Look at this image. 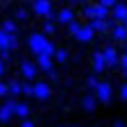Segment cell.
Instances as JSON below:
<instances>
[{
	"label": "cell",
	"instance_id": "6da1fadb",
	"mask_svg": "<svg viewBox=\"0 0 127 127\" xmlns=\"http://www.w3.org/2000/svg\"><path fill=\"white\" fill-rule=\"evenodd\" d=\"M27 45H30V50L34 55H50V57H55V52H57V48L45 39V34H32L27 39Z\"/></svg>",
	"mask_w": 127,
	"mask_h": 127
},
{
	"label": "cell",
	"instance_id": "7a4b0ae2",
	"mask_svg": "<svg viewBox=\"0 0 127 127\" xmlns=\"http://www.w3.org/2000/svg\"><path fill=\"white\" fill-rule=\"evenodd\" d=\"M34 11L39 16H45V21H52V7H50V0H34L32 2Z\"/></svg>",
	"mask_w": 127,
	"mask_h": 127
},
{
	"label": "cell",
	"instance_id": "3957f363",
	"mask_svg": "<svg viewBox=\"0 0 127 127\" xmlns=\"http://www.w3.org/2000/svg\"><path fill=\"white\" fill-rule=\"evenodd\" d=\"M95 98L100 102H104V104H109L111 102V84L109 82H100L98 89H95Z\"/></svg>",
	"mask_w": 127,
	"mask_h": 127
},
{
	"label": "cell",
	"instance_id": "277c9868",
	"mask_svg": "<svg viewBox=\"0 0 127 127\" xmlns=\"http://www.w3.org/2000/svg\"><path fill=\"white\" fill-rule=\"evenodd\" d=\"M14 109H16V100H7L0 107V123H9L14 116Z\"/></svg>",
	"mask_w": 127,
	"mask_h": 127
},
{
	"label": "cell",
	"instance_id": "5b68a950",
	"mask_svg": "<svg viewBox=\"0 0 127 127\" xmlns=\"http://www.w3.org/2000/svg\"><path fill=\"white\" fill-rule=\"evenodd\" d=\"M102 55H104L107 66H118V64H120V57H118V52H116L114 45H107L104 50H102Z\"/></svg>",
	"mask_w": 127,
	"mask_h": 127
},
{
	"label": "cell",
	"instance_id": "8992f818",
	"mask_svg": "<svg viewBox=\"0 0 127 127\" xmlns=\"http://www.w3.org/2000/svg\"><path fill=\"white\" fill-rule=\"evenodd\" d=\"M91 30L93 32H107L109 27H116V23H111V21H107V18H91Z\"/></svg>",
	"mask_w": 127,
	"mask_h": 127
},
{
	"label": "cell",
	"instance_id": "52a82bcc",
	"mask_svg": "<svg viewBox=\"0 0 127 127\" xmlns=\"http://www.w3.org/2000/svg\"><path fill=\"white\" fill-rule=\"evenodd\" d=\"M34 98L36 100H48L50 98V86H48L45 82H36L34 84Z\"/></svg>",
	"mask_w": 127,
	"mask_h": 127
},
{
	"label": "cell",
	"instance_id": "ba28073f",
	"mask_svg": "<svg viewBox=\"0 0 127 127\" xmlns=\"http://www.w3.org/2000/svg\"><path fill=\"white\" fill-rule=\"evenodd\" d=\"M107 68V61H104V55L100 52V50H95L93 52V70L95 73H102Z\"/></svg>",
	"mask_w": 127,
	"mask_h": 127
},
{
	"label": "cell",
	"instance_id": "9c48e42d",
	"mask_svg": "<svg viewBox=\"0 0 127 127\" xmlns=\"http://www.w3.org/2000/svg\"><path fill=\"white\" fill-rule=\"evenodd\" d=\"M36 66L45 73H50L52 70V57L50 55H36Z\"/></svg>",
	"mask_w": 127,
	"mask_h": 127
},
{
	"label": "cell",
	"instance_id": "30bf717a",
	"mask_svg": "<svg viewBox=\"0 0 127 127\" xmlns=\"http://www.w3.org/2000/svg\"><path fill=\"white\" fill-rule=\"evenodd\" d=\"M127 18V5L125 2H116L114 5V21L116 23H123Z\"/></svg>",
	"mask_w": 127,
	"mask_h": 127
},
{
	"label": "cell",
	"instance_id": "8fae6325",
	"mask_svg": "<svg viewBox=\"0 0 127 127\" xmlns=\"http://www.w3.org/2000/svg\"><path fill=\"white\" fill-rule=\"evenodd\" d=\"M77 41H82V43H89L91 39H93V30H91V25H82V30L77 32V36H75Z\"/></svg>",
	"mask_w": 127,
	"mask_h": 127
},
{
	"label": "cell",
	"instance_id": "7c38bea8",
	"mask_svg": "<svg viewBox=\"0 0 127 127\" xmlns=\"http://www.w3.org/2000/svg\"><path fill=\"white\" fill-rule=\"evenodd\" d=\"M36 70H39V66H34L32 61H23V64H21V73H23L27 79L34 77V75H36Z\"/></svg>",
	"mask_w": 127,
	"mask_h": 127
},
{
	"label": "cell",
	"instance_id": "4fadbf2b",
	"mask_svg": "<svg viewBox=\"0 0 127 127\" xmlns=\"http://www.w3.org/2000/svg\"><path fill=\"white\" fill-rule=\"evenodd\" d=\"M95 102H98V98H95V95H84V98H82V109L84 111H93L95 109Z\"/></svg>",
	"mask_w": 127,
	"mask_h": 127
},
{
	"label": "cell",
	"instance_id": "5bb4252c",
	"mask_svg": "<svg viewBox=\"0 0 127 127\" xmlns=\"http://www.w3.org/2000/svg\"><path fill=\"white\" fill-rule=\"evenodd\" d=\"M57 21H59V23H64V25H68V23H73V21H75V16H73V11H70V9H61V11L57 14Z\"/></svg>",
	"mask_w": 127,
	"mask_h": 127
},
{
	"label": "cell",
	"instance_id": "9a60e30c",
	"mask_svg": "<svg viewBox=\"0 0 127 127\" xmlns=\"http://www.w3.org/2000/svg\"><path fill=\"white\" fill-rule=\"evenodd\" d=\"M114 39L116 41H127V27L123 23H116V27H114Z\"/></svg>",
	"mask_w": 127,
	"mask_h": 127
},
{
	"label": "cell",
	"instance_id": "2e32d148",
	"mask_svg": "<svg viewBox=\"0 0 127 127\" xmlns=\"http://www.w3.org/2000/svg\"><path fill=\"white\" fill-rule=\"evenodd\" d=\"M14 116H18V118H27L30 116V107L27 104H23V102H16V109H14Z\"/></svg>",
	"mask_w": 127,
	"mask_h": 127
},
{
	"label": "cell",
	"instance_id": "e0dca14e",
	"mask_svg": "<svg viewBox=\"0 0 127 127\" xmlns=\"http://www.w3.org/2000/svg\"><path fill=\"white\" fill-rule=\"evenodd\" d=\"M7 86H9V93H11V95H18V93H23V84L18 82V79H11V82H9Z\"/></svg>",
	"mask_w": 127,
	"mask_h": 127
},
{
	"label": "cell",
	"instance_id": "ac0fdd59",
	"mask_svg": "<svg viewBox=\"0 0 127 127\" xmlns=\"http://www.w3.org/2000/svg\"><path fill=\"white\" fill-rule=\"evenodd\" d=\"M109 16V7H104V5H95V18H107Z\"/></svg>",
	"mask_w": 127,
	"mask_h": 127
},
{
	"label": "cell",
	"instance_id": "d6986e66",
	"mask_svg": "<svg viewBox=\"0 0 127 127\" xmlns=\"http://www.w3.org/2000/svg\"><path fill=\"white\" fill-rule=\"evenodd\" d=\"M66 59H68V52L64 50V48H57V52H55V61H57V64H64Z\"/></svg>",
	"mask_w": 127,
	"mask_h": 127
},
{
	"label": "cell",
	"instance_id": "ffe728a7",
	"mask_svg": "<svg viewBox=\"0 0 127 127\" xmlns=\"http://www.w3.org/2000/svg\"><path fill=\"white\" fill-rule=\"evenodd\" d=\"M0 30H5L7 34H16V30H18V27H16V23H14V21H5Z\"/></svg>",
	"mask_w": 127,
	"mask_h": 127
},
{
	"label": "cell",
	"instance_id": "44dd1931",
	"mask_svg": "<svg viewBox=\"0 0 127 127\" xmlns=\"http://www.w3.org/2000/svg\"><path fill=\"white\" fill-rule=\"evenodd\" d=\"M7 45H9V34L5 30H0V50H5ZM7 50H9V48H7Z\"/></svg>",
	"mask_w": 127,
	"mask_h": 127
},
{
	"label": "cell",
	"instance_id": "7402d4cb",
	"mask_svg": "<svg viewBox=\"0 0 127 127\" xmlns=\"http://www.w3.org/2000/svg\"><path fill=\"white\" fill-rule=\"evenodd\" d=\"M79 30H82V25H79V23H75V21L68 23V32H70L73 36H77V32H79Z\"/></svg>",
	"mask_w": 127,
	"mask_h": 127
},
{
	"label": "cell",
	"instance_id": "603a6c76",
	"mask_svg": "<svg viewBox=\"0 0 127 127\" xmlns=\"http://www.w3.org/2000/svg\"><path fill=\"white\" fill-rule=\"evenodd\" d=\"M84 16L86 18H95V5H86L84 7Z\"/></svg>",
	"mask_w": 127,
	"mask_h": 127
},
{
	"label": "cell",
	"instance_id": "cb8c5ba5",
	"mask_svg": "<svg viewBox=\"0 0 127 127\" xmlns=\"http://www.w3.org/2000/svg\"><path fill=\"white\" fill-rule=\"evenodd\" d=\"M57 27H55V23L52 21H45V25H43V34H52Z\"/></svg>",
	"mask_w": 127,
	"mask_h": 127
},
{
	"label": "cell",
	"instance_id": "d4e9b609",
	"mask_svg": "<svg viewBox=\"0 0 127 127\" xmlns=\"http://www.w3.org/2000/svg\"><path fill=\"white\" fill-rule=\"evenodd\" d=\"M9 50H14V48H18V39H16V34H9Z\"/></svg>",
	"mask_w": 127,
	"mask_h": 127
},
{
	"label": "cell",
	"instance_id": "484cf974",
	"mask_svg": "<svg viewBox=\"0 0 127 127\" xmlns=\"http://www.w3.org/2000/svg\"><path fill=\"white\" fill-rule=\"evenodd\" d=\"M86 84H89V89H93V91H95V89H98V84H100V82H98V79H95V77L91 75V77L86 79Z\"/></svg>",
	"mask_w": 127,
	"mask_h": 127
},
{
	"label": "cell",
	"instance_id": "4316f807",
	"mask_svg": "<svg viewBox=\"0 0 127 127\" xmlns=\"http://www.w3.org/2000/svg\"><path fill=\"white\" fill-rule=\"evenodd\" d=\"M23 93L25 95H34V84H23Z\"/></svg>",
	"mask_w": 127,
	"mask_h": 127
},
{
	"label": "cell",
	"instance_id": "83f0119b",
	"mask_svg": "<svg viewBox=\"0 0 127 127\" xmlns=\"http://www.w3.org/2000/svg\"><path fill=\"white\" fill-rule=\"evenodd\" d=\"M98 2H100V5H104V7H114L118 0H98Z\"/></svg>",
	"mask_w": 127,
	"mask_h": 127
},
{
	"label": "cell",
	"instance_id": "f1b7e54d",
	"mask_svg": "<svg viewBox=\"0 0 127 127\" xmlns=\"http://www.w3.org/2000/svg\"><path fill=\"white\" fill-rule=\"evenodd\" d=\"M7 93H9V86L5 82H0V95H7Z\"/></svg>",
	"mask_w": 127,
	"mask_h": 127
},
{
	"label": "cell",
	"instance_id": "f546056e",
	"mask_svg": "<svg viewBox=\"0 0 127 127\" xmlns=\"http://www.w3.org/2000/svg\"><path fill=\"white\" fill-rule=\"evenodd\" d=\"M16 18H21V21L27 18V11H25V9H18V11H16Z\"/></svg>",
	"mask_w": 127,
	"mask_h": 127
},
{
	"label": "cell",
	"instance_id": "4dcf8cb0",
	"mask_svg": "<svg viewBox=\"0 0 127 127\" xmlns=\"http://www.w3.org/2000/svg\"><path fill=\"white\" fill-rule=\"evenodd\" d=\"M0 59H2V61L9 59V50H7V48H5V50H0Z\"/></svg>",
	"mask_w": 127,
	"mask_h": 127
},
{
	"label": "cell",
	"instance_id": "1f68e13d",
	"mask_svg": "<svg viewBox=\"0 0 127 127\" xmlns=\"http://www.w3.org/2000/svg\"><path fill=\"white\" fill-rule=\"evenodd\" d=\"M120 66H123V70H125V68H127V52H125V55H123V57H120Z\"/></svg>",
	"mask_w": 127,
	"mask_h": 127
},
{
	"label": "cell",
	"instance_id": "d6a6232c",
	"mask_svg": "<svg viewBox=\"0 0 127 127\" xmlns=\"http://www.w3.org/2000/svg\"><path fill=\"white\" fill-rule=\"evenodd\" d=\"M120 98L127 100V84H123V89H120Z\"/></svg>",
	"mask_w": 127,
	"mask_h": 127
},
{
	"label": "cell",
	"instance_id": "836d02e7",
	"mask_svg": "<svg viewBox=\"0 0 127 127\" xmlns=\"http://www.w3.org/2000/svg\"><path fill=\"white\" fill-rule=\"evenodd\" d=\"M21 127H34V123H32V120H27V118H25V120L21 123Z\"/></svg>",
	"mask_w": 127,
	"mask_h": 127
},
{
	"label": "cell",
	"instance_id": "e575fe53",
	"mask_svg": "<svg viewBox=\"0 0 127 127\" xmlns=\"http://www.w3.org/2000/svg\"><path fill=\"white\" fill-rule=\"evenodd\" d=\"M2 73H5V61L0 59V75H2Z\"/></svg>",
	"mask_w": 127,
	"mask_h": 127
},
{
	"label": "cell",
	"instance_id": "d590c367",
	"mask_svg": "<svg viewBox=\"0 0 127 127\" xmlns=\"http://www.w3.org/2000/svg\"><path fill=\"white\" fill-rule=\"evenodd\" d=\"M114 127H125V125H120V123H116V125H114Z\"/></svg>",
	"mask_w": 127,
	"mask_h": 127
},
{
	"label": "cell",
	"instance_id": "8d00e7d4",
	"mask_svg": "<svg viewBox=\"0 0 127 127\" xmlns=\"http://www.w3.org/2000/svg\"><path fill=\"white\" fill-rule=\"evenodd\" d=\"M123 25H125V27H127V18H125V21H123Z\"/></svg>",
	"mask_w": 127,
	"mask_h": 127
},
{
	"label": "cell",
	"instance_id": "74e56055",
	"mask_svg": "<svg viewBox=\"0 0 127 127\" xmlns=\"http://www.w3.org/2000/svg\"><path fill=\"white\" fill-rule=\"evenodd\" d=\"M125 52H127V41H125Z\"/></svg>",
	"mask_w": 127,
	"mask_h": 127
},
{
	"label": "cell",
	"instance_id": "f35d334b",
	"mask_svg": "<svg viewBox=\"0 0 127 127\" xmlns=\"http://www.w3.org/2000/svg\"><path fill=\"white\" fill-rule=\"evenodd\" d=\"M125 77H127V68H125Z\"/></svg>",
	"mask_w": 127,
	"mask_h": 127
},
{
	"label": "cell",
	"instance_id": "ab89813d",
	"mask_svg": "<svg viewBox=\"0 0 127 127\" xmlns=\"http://www.w3.org/2000/svg\"><path fill=\"white\" fill-rule=\"evenodd\" d=\"M68 2H75V0H68Z\"/></svg>",
	"mask_w": 127,
	"mask_h": 127
},
{
	"label": "cell",
	"instance_id": "60d3db41",
	"mask_svg": "<svg viewBox=\"0 0 127 127\" xmlns=\"http://www.w3.org/2000/svg\"><path fill=\"white\" fill-rule=\"evenodd\" d=\"M79 2H84V0H79Z\"/></svg>",
	"mask_w": 127,
	"mask_h": 127
}]
</instances>
